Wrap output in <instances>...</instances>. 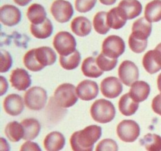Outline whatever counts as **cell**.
Segmentation results:
<instances>
[{
  "label": "cell",
  "instance_id": "1",
  "mask_svg": "<svg viewBox=\"0 0 161 151\" xmlns=\"http://www.w3.org/2000/svg\"><path fill=\"white\" fill-rule=\"evenodd\" d=\"M102 134L100 126L91 125L83 130L74 132L70 138V145L73 151H93L94 145Z\"/></svg>",
  "mask_w": 161,
  "mask_h": 151
},
{
  "label": "cell",
  "instance_id": "2",
  "mask_svg": "<svg viewBox=\"0 0 161 151\" xmlns=\"http://www.w3.org/2000/svg\"><path fill=\"white\" fill-rule=\"evenodd\" d=\"M91 115L96 122L107 124L114 119L116 109L110 101L101 98L92 104L91 107Z\"/></svg>",
  "mask_w": 161,
  "mask_h": 151
},
{
  "label": "cell",
  "instance_id": "3",
  "mask_svg": "<svg viewBox=\"0 0 161 151\" xmlns=\"http://www.w3.org/2000/svg\"><path fill=\"white\" fill-rule=\"evenodd\" d=\"M76 88L71 83L61 84L54 91L53 98L59 106L69 108L75 105L78 101Z\"/></svg>",
  "mask_w": 161,
  "mask_h": 151
},
{
  "label": "cell",
  "instance_id": "4",
  "mask_svg": "<svg viewBox=\"0 0 161 151\" xmlns=\"http://www.w3.org/2000/svg\"><path fill=\"white\" fill-rule=\"evenodd\" d=\"M53 45L60 56H68L75 52L76 41L68 31H60L53 38Z\"/></svg>",
  "mask_w": 161,
  "mask_h": 151
},
{
  "label": "cell",
  "instance_id": "5",
  "mask_svg": "<svg viewBox=\"0 0 161 151\" xmlns=\"http://www.w3.org/2000/svg\"><path fill=\"white\" fill-rule=\"evenodd\" d=\"M25 105L29 109L41 110L45 107L47 100V93L46 90L40 87H33L25 94Z\"/></svg>",
  "mask_w": 161,
  "mask_h": 151
},
{
  "label": "cell",
  "instance_id": "6",
  "mask_svg": "<svg viewBox=\"0 0 161 151\" xmlns=\"http://www.w3.org/2000/svg\"><path fill=\"white\" fill-rule=\"evenodd\" d=\"M117 135L125 143H133L140 135V127L137 122L132 120L121 121L116 128Z\"/></svg>",
  "mask_w": 161,
  "mask_h": 151
},
{
  "label": "cell",
  "instance_id": "7",
  "mask_svg": "<svg viewBox=\"0 0 161 151\" xmlns=\"http://www.w3.org/2000/svg\"><path fill=\"white\" fill-rule=\"evenodd\" d=\"M125 42L118 36H109L103 41L102 53L113 59H117L125 51Z\"/></svg>",
  "mask_w": 161,
  "mask_h": 151
},
{
  "label": "cell",
  "instance_id": "8",
  "mask_svg": "<svg viewBox=\"0 0 161 151\" xmlns=\"http://www.w3.org/2000/svg\"><path fill=\"white\" fill-rule=\"evenodd\" d=\"M50 12L57 21L66 23L74 14L72 5L65 0H55L51 5Z\"/></svg>",
  "mask_w": 161,
  "mask_h": 151
},
{
  "label": "cell",
  "instance_id": "9",
  "mask_svg": "<svg viewBox=\"0 0 161 151\" xmlns=\"http://www.w3.org/2000/svg\"><path fill=\"white\" fill-rule=\"evenodd\" d=\"M118 74L120 81L126 86H131L138 80L139 71L136 64L131 61H124L119 65Z\"/></svg>",
  "mask_w": 161,
  "mask_h": 151
},
{
  "label": "cell",
  "instance_id": "10",
  "mask_svg": "<svg viewBox=\"0 0 161 151\" xmlns=\"http://www.w3.org/2000/svg\"><path fill=\"white\" fill-rule=\"evenodd\" d=\"M143 67L149 74H154L161 69V42L154 50H149L142 59Z\"/></svg>",
  "mask_w": 161,
  "mask_h": 151
},
{
  "label": "cell",
  "instance_id": "11",
  "mask_svg": "<svg viewBox=\"0 0 161 151\" xmlns=\"http://www.w3.org/2000/svg\"><path fill=\"white\" fill-rule=\"evenodd\" d=\"M152 28V23L148 21L145 17H141L134 22L132 33L129 37L139 42H148Z\"/></svg>",
  "mask_w": 161,
  "mask_h": 151
},
{
  "label": "cell",
  "instance_id": "12",
  "mask_svg": "<svg viewBox=\"0 0 161 151\" xmlns=\"http://www.w3.org/2000/svg\"><path fill=\"white\" fill-rule=\"evenodd\" d=\"M101 91L108 98H117L123 91V85L120 80L114 76L104 79L101 83Z\"/></svg>",
  "mask_w": 161,
  "mask_h": 151
},
{
  "label": "cell",
  "instance_id": "13",
  "mask_svg": "<svg viewBox=\"0 0 161 151\" xmlns=\"http://www.w3.org/2000/svg\"><path fill=\"white\" fill-rule=\"evenodd\" d=\"M21 20V12L13 5H4L0 9V20L4 25L12 27Z\"/></svg>",
  "mask_w": 161,
  "mask_h": 151
},
{
  "label": "cell",
  "instance_id": "14",
  "mask_svg": "<svg viewBox=\"0 0 161 151\" xmlns=\"http://www.w3.org/2000/svg\"><path fill=\"white\" fill-rule=\"evenodd\" d=\"M77 95L83 101H91L98 94V86L96 82L85 80L80 82L76 87Z\"/></svg>",
  "mask_w": 161,
  "mask_h": 151
},
{
  "label": "cell",
  "instance_id": "15",
  "mask_svg": "<svg viewBox=\"0 0 161 151\" xmlns=\"http://www.w3.org/2000/svg\"><path fill=\"white\" fill-rule=\"evenodd\" d=\"M10 82L13 87L23 91L29 87L31 80L30 75L25 69H16L11 72Z\"/></svg>",
  "mask_w": 161,
  "mask_h": 151
},
{
  "label": "cell",
  "instance_id": "16",
  "mask_svg": "<svg viewBox=\"0 0 161 151\" xmlns=\"http://www.w3.org/2000/svg\"><path fill=\"white\" fill-rule=\"evenodd\" d=\"M24 102L25 101L19 94H9L5 98L3 102L5 111L10 116H18L24 110Z\"/></svg>",
  "mask_w": 161,
  "mask_h": 151
},
{
  "label": "cell",
  "instance_id": "17",
  "mask_svg": "<svg viewBox=\"0 0 161 151\" xmlns=\"http://www.w3.org/2000/svg\"><path fill=\"white\" fill-rule=\"evenodd\" d=\"M35 58L42 69L52 65L56 62L57 55L53 49L49 47H41L34 49Z\"/></svg>",
  "mask_w": 161,
  "mask_h": 151
},
{
  "label": "cell",
  "instance_id": "18",
  "mask_svg": "<svg viewBox=\"0 0 161 151\" xmlns=\"http://www.w3.org/2000/svg\"><path fill=\"white\" fill-rule=\"evenodd\" d=\"M118 8L127 20H132L138 17L142 10V6L138 0H122Z\"/></svg>",
  "mask_w": 161,
  "mask_h": 151
},
{
  "label": "cell",
  "instance_id": "19",
  "mask_svg": "<svg viewBox=\"0 0 161 151\" xmlns=\"http://www.w3.org/2000/svg\"><path fill=\"white\" fill-rule=\"evenodd\" d=\"M65 145L64 136L58 131L50 132L46 136L43 141L44 148L47 151H60Z\"/></svg>",
  "mask_w": 161,
  "mask_h": 151
},
{
  "label": "cell",
  "instance_id": "20",
  "mask_svg": "<svg viewBox=\"0 0 161 151\" xmlns=\"http://www.w3.org/2000/svg\"><path fill=\"white\" fill-rule=\"evenodd\" d=\"M129 93L130 97L139 103L148 98L150 94V86L145 81H136L130 86Z\"/></svg>",
  "mask_w": 161,
  "mask_h": 151
},
{
  "label": "cell",
  "instance_id": "21",
  "mask_svg": "<svg viewBox=\"0 0 161 151\" xmlns=\"http://www.w3.org/2000/svg\"><path fill=\"white\" fill-rule=\"evenodd\" d=\"M71 29L76 36L84 37L91 33L92 29L91 22L86 17H77L71 23Z\"/></svg>",
  "mask_w": 161,
  "mask_h": 151
},
{
  "label": "cell",
  "instance_id": "22",
  "mask_svg": "<svg viewBox=\"0 0 161 151\" xmlns=\"http://www.w3.org/2000/svg\"><path fill=\"white\" fill-rule=\"evenodd\" d=\"M24 128V140H33L39 135L41 130V125L37 120L34 118L25 119L20 122Z\"/></svg>",
  "mask_w": 161,
  "mask_h": 151
},
{
  "label": "cell",
  "instance_id": "23",
  "mask_svg": "<svg viewBox=\"0 0 161 151\" xmlns=\"http://www.w3.org/2000/svg\"><path fill=\"white\" fill-rule=\"evenodd\" d=\"M53 25L50 19L47 18L42 23L38 25L31 24L30 26V31L32 36L37 39H43L50 37L53 33Z\"/></svg>",
  "mask_w": 161,
  "mask_h": 151
},
{
  "label": "cell",
  "instance_id": "24",
  "mask_svg": "<svg viewBox=\"0 0 161 151\" xmlns=\"http://www.w3.org/2000/svg\"><path fill=\"white\" fill-rule=\"evenodd\" d=\"M139 105L138 102H135L130 95V93L124 94L119 101V112L124 116H131L135 114L138 110Z\"/></svg>",
  "mask_w": 161,
  "mask_h": 151
},
{
  "label": "cell",
  "instance_id": "25",
  "mask_svg": "<svg viewBox=\"0 0 161 151\" xmlns=\"http://www.w3.org/2000/svg\"><path fill=\"white\" fill-rule=\"evenodd\" d=\"M81 69L85 76L91 78H98L103 74V71L98 67L96 59L93 57H88L83 61Z\"/></svg>",
  "mask_w": 161,
  "mask_h": 151
},
{
  "label": "cell",
  "instance_id": "26",
  "mask_svg": "<svg viewBox=\"0 0 161 151\" xmlns=\"http://www.w3.org/2000/svg\"><path fill=\"white\" fill-rule=\"evenodd\" d=\"M27 17L33 25L41 24L47 19V12L43 6L38 3H34L28 7Z\"/></svg>",
  "mask_w": 161,
  "mask_h": 151
},
{
  "label": "cell",
  "instance_id": "27",
  "mask_svg": "<svg viewBox=\"0 0 161 151\" xmlns=\"http://www.w3.org/2000/svg\"><path fill=\"white\" fill-rule=\"evenodd\" d=\"M107 22L110 28L118 30L122 28L126 25L127 19L124 17L117 6L110 9L107 13Z\"/></svg>",
  "mask_w": 161,
  "mask_h": 151
},
{
  "label": "cell",
  "instance_id": "28",
  "mask_svg": "<svg viewBox=\"0 0 161 151\" xmlns=\"http://www.w3.org/2000/svg\"><path fill=\"white\" fill-rule=\"evenodd\" d=\"M145 18L150 23L161 20V0H153L146 5Z\"/></svg>",
  "mask_w": 161,
  "mask_h": 151
},
{
  "label": "cell",
  "instance_id": "29",
  "mask_svg": "<svg viewBox=\"0 0 161 151\" xmlns=\"http://www.w3.org/2000/svg\"><path fill=\"white\" fill-rule=\"evenodd\" d=\"M5 134L9 141L17 143L24 138L23 126L17 121L9 122L5 128Z\"/></svg>",
  "mask_w": 161,
  "mask_h": 151
},
{
  "label": "cell",
  "instance_id": "30",
  "mask_svg": "<svg viewBox=\"0 0 161 151\" xmlns=\"http://www.w3.org/2000/svg\"><path fill=\"white\" fill-rule=\"evenodd\" d=\"M140 143L147 151H161V137L157 134H147L140 140Z\"/></svg>",
  "mask_w": 161,
  "mask_h": 151
},
{
  "label": "cell",
  "instance_id": "31",
  "mask_svg": "<svg viewBox=\"0 0 161 151\" xmlns=\"http://www.w3.org/2000/svg\"><path fill=\"white\" fill-rule=\"evenodd\" d=\"M93 25L94 30L98 34L105 35L110 30V27L108 26L107 22V13L105 11H101L95 14L93 20Z\"/></svg>",
  "mask_w": 161,
  "mask_h": 151
},
{
  "label": "cell",
  "instance_id": "32",
  "mask_svg": "<svg viewBox=\"0 0 161 151\" xmlns=\"http://www.w3.org/2000/svg\"><path fill=\"white\" fill-rule=\"evenodd\" d=\"M81 56L78 50H75L68 56H60V64L66 70H72L79 66Z\"/></svg>",
  "mask_w": 161,
  "mask_h": 151
},
{
  "label": "cell",
  "instance_id": "33",
  "mask_svg": "<svg viewBox=\"0 0 161 151\" xmlns=\"http://www.w3.org/2000/svg\"><path fill=\"white\" fill-rule=\"evenodd\" d=\"M96 61H97L98 67L103 72L113 70L117 64V59H113V58H108V57L105 56L103 53H101L97 56Z\"/></svg>",
  "mask_w": 161,
  "mask_h": 151
},
{
  "label": "cell",
  "instance_id": "34",
  "mask_svg": "<svg viewBox=\"0 0 161 151\" xmlns=\"http://www.w3.org/2000/svg\"><path fill=\"white\" fill-rule=\"evenodd\" d=\"M24 64L25 67L30 71L32 72H38V71L42 70V68L39 66L38 62L36 61V58H35L34 54V49L31 50H28L24 56Z\"/></svg>",
  "mask_w": 161,
  "mask_h": 151
},
{
  "label": "cell",
  "instance_id": "35",
  "mask_svg": "<svg viewBox=\"0 0 161 151\" xmlns=\"http://www.w3.org/2000/svg\"><path fill=\"white\" fill-rule=\"evenodd\" d=\"M118 145L115 140L105 138L97 144L95 151H118Z\"/></svg>",
  "mask_w": 161,
  "mask_h": 151
},
{
  "label": "cell",
  "instance_id": "36",
  "mask_svg": "<svg viewBox=\"0 0 161 151\" xmlns=\"http://www.w3.org/2000/svg\"><path fill=\"white\" fill-rule=\"evenodd\" d=\"M97 3V0H75V9L80 13H87L91 11Z\"/></svg>",
  "mask_w": 161,
  "mask_h": 151
},
{
  "label": "cell",
  "instance_id": "37",
  "mask_svg": "<svg viewBox=\"0 0 161 151\" xmlns=\"http://www.w3.org/2000/svg\"><path fill=\"white\" fill-rule=\"evenodd\" d=\"M12 58L9 52L6 50H2L1 51V68H0V72H6L9 71L12 65Z\"/></svg>",
  "mask_w": 161,
  "mask_h": 151
},
{
  "label": "cell",
  "instance_id": "38",
  "mask_svg": "<svg viewBox=\"0 0 161 151\" xmlns=\"http://www.w3.org/2000/svg\"><path fill=\"white\" fill-rule=\"evenodd\" d=\"M20 151H42V149L36 143L28 141L22 144Z\"/></svg>",
  "mask_w": 161,
  "mask_h": 151
},
{
  "label": "cell",
  "instance_id": "39",
  "mask_svg": "<svg viewBox=\"0 0 161 151\" xmlns=\"http://www.w3.org/2000/svg\"><path fill=\"white\" fill-rule=\"evenodd\" d=\"M152 109L156 113L161 116V94H157L152 102Z\"/></svg>",
  "mask_w": 161,
  "mask_h": 151
},
{
  "label": "cell",
  "instance_id": "40",
  "mask_svg": "<svg viewBox=\"0 0 161 151\" xmlns=\"http://www.w3.org/2000/svg\"><path fill=\"white\" fill-rule=\"evenodd\" d=\"M0 141H1V151H9V143L3 138H0Z\"/></svg>",
  "mask_w": 161,
  "mask_h": 151
},
{
  "label": "cell",
  "instance_id": "41",
  "mask_svg": "<svg viewBox=\"0 0 161 151\" xmlns=\"http://www.w3.org/2000/svg\"><path fill=\"white\" fill-rule=\"evenodd\" d=\"M1 80H2V92H1V95H3L4 93L7 91V88H8V83L7 81H6L5 78L3 76L1 77Z\"/></svg>",
  "mask_w": 161,
  "mask_h": 151
},
{
  "label": "cell",
  "instance_id": "42",
  "mask_svg": "<svg viewBox=\"0 0 161 151\" xmlns=\"http://www.w3.org/2000/svg\"><path fill=\"white\" fill-rule=\"evenodd\" d=\"M16 4L19 5L20 6H25L28 5L31 0H14Z\"/></svg>",
  "mask_w": 161,
  "mask_h": 151
},
{
  "label": "cell",
  "instance_id": "43",
  "mask_svg": "<svg viewBox=\"0 0 161 151\" xmlns=\"http://www.w3.org/2000/svg\"><path fill=\"white\" fill-rule=\"evenodd\" d=\"M102 4L105 5V6H111L113 5L116 2V0H99Z\"/></svg>",
  "mask_w": 161,
  "mask_h": 151
},
{
  "label": "cell",
  "instance_id": "44",
  "mask_svg": "<svg viewBox=\"0 0 161 151\" xmlns=\"http://www.w3.org/2000/svg\"><path fill=\"white\" fill-rule=\"evenodd\" d=\"M157 87H158V90L161 93V73L158 76V78H157Z\"/></svg>",
  "mask_w": 161,
  "mask_h": 151
}]
</instances>
